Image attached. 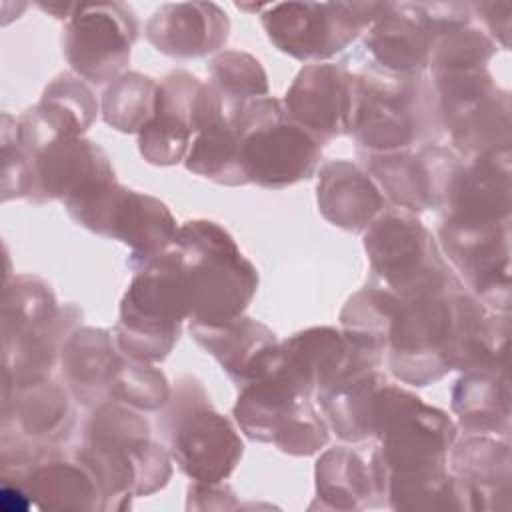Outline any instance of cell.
Masks as SVG:
<instances>
[{"label": "cell", "instance_id": "44dd1931", "mask_svg": "<svg viewBox=\"0 0 512 512\" xmlns=\"http://www.w3.org/2000/svg\"><path fill=\"white\" fill-rule=\"evenodd\" d=\"M356 74L344 62L306 64L284 94L286 116L322 146L348 134Z\"/></svg>", "mask_w": 512, "mask_h": 512}, {"label": "cell", "instance_id": "9a60e30c", "mask_svg": "<svg viewBox=\"0 0 512 512\" xmlns=\"http://www.w3.org/2000/svg\"><path fill=\"white\" fill-rule=\"evenodd\" d=\"M70 392L50 376L26 384H6L2 400V470L22 468L42 450L66 442L76 418Z\"/></svg>", "mask_w": 512, "mask_h": 512}, {"label": "cell", "instance_id": "30bf717a", "mask_svg": "<svg viewBox=\"0 0 512 512\" xmlns=\"http://www.w3.org/2000/svg\"><path fill=\"white\" fill-rule=\"evenodd\" d=\"M370 280L408 300L426 292L462 284L444 260L432 232L396 206H386L364 230Z\"/></svg>", "mask_w": 512, "mask_h": 512}, {"label": "cell", "instance_id": "5bb4252c", "mask_svg": "<svg viewBox=\"0 0 512 512\" xmlns=\"http://www.w3.org/2000/svg\"><path fill=\"white\" fill-rule=\"evenodd\" d=\"M464 10L466 2H382L362 34V68L392 76L426 74L438 28Z\"/></svg>", "mask_w": 512, "mask_h": 512}, {"label": "cell", "instance_id": "8992f818", "mask_svg": "<svg viewBox=\"0 0 512 512\" xmlns=\"http://www.w3.org/2000/svg\"><path fill=\"white\" fill-rule=\"evenodd\" d=\"M158 432L170 458L194 482H224L244 454L238 430L212 406L194 376L174 382L168 402L158 410Z\"/></svg>", "mask_w": 512, "mask_h": 512}, {"label": "cell", "instance_id": "7c38bea8", "mask_svg": "<svg viewBox=\"0 0 512 512\" xmlns=\"http://www.w3.org/2000/svg\"><path fill=\"white\" fill-rule=\"evenodd\" d=\"M444 132L452 150L472 160L510 144V92L500 88L488 68L430 72Z\"/></svg>", "mask_w": 512, "mask_h": 512}, {"label": "cell", "instance_id": "ffe728a7", "mask_svg": "<svg viewBox=\"0 0 512 512\" xmlns=\"http://www.w3.org/2000/svg\"><path fill=\"white\" fill-rule=\"evenodd\" d=\"M206 82L186 70H174L158 82L152 120L138 132V150L148 164L182 162L204 122Z\"/></svg>", "mask_w": 512, "mask_h": 512}, {"label": "cell", "instance_id": "e0dca14e", "mask_svg": "<svg viewBox=\"0 0 512 512\" xmlns=\"http://www.w3.org/2000/svg\"><path fill=\"white\" fill-rule=\"evenodd\" d=\"M138 30V18L130 4L80 2L64 24L62 52L82 80L114 82L126 72Z\"/></svg>", "mask_w": 512, "mask_h": 512}, {"label": "cell", "instance_id": "cb8c5ba5", "mask_svg": "<svg viewBox=\"0 0 512 512\" xmlns=\"http://www.w3.org/2000/svg\"><path fill=\"white\" fill-rule=\"evenodd\" d=\"M126 360L112 330L78 326L60 352L64 386L84 408L112 402L114 384Z\"/></svg>", "mask_w": 512, "mask_h": 512}, {"label": "cell", "instance_id": "4316f807", "mask_svg": "<svg viewBox=\"0 0 512 512\" xmlns=\"http://www.w3.org/2000/svg\"><path fill=\"white\" fill-rule=\"evenodd\" d=\"M188 332L198 346L216 358L238 390L268 368L280 344L266 324L244 314L220 324L188 322Z\"/></svg>", "mask_w": 512, "mask_h": 512}, {"label": "cell", "instance_id": "9c48e42d", "mask_svg": "<svg viewBox=\"0 0 512 512\" xmlns=\"http://www.w3.org/2000/svg\"><path fill=\"white\" fill-rule=\"evenodd\" d=\"M240 142V166L248 184L282 190L316 174L322 144L292 122L272 96L242 104L230 116Z\"/></svg>", "mask_w": 512, "mask_h": 512}, {"label": "cell", "instance_id": "7402d4cb", "mask_svg": "<svg viewBox=\"0 0 512 512\" xmlns=\"http://www.w3.org/2000/svg\"><path fill=\"white\" fill-rule=\"evenodd\" d=\"M16 480L38 510H104V496L90 470L60 446L42 450L22 468L2 470Z\"/></svg>", "mask_w": 512, "mask_h": 512}, {"label": "cell", "instance_id": "5b68a950", "mask_svg": "<svg viewBox=\"0 0 512 512\" xmlns=\"http://www.w3.org/2000/svg\"><path fill=\"white\" fill-rule=\"evenodd\" d=\"M80 318L82 312L74 304H58L42 278L20 274L8 280L2 294L4 382L26 384L48 378Z\"/></svg>", "mask_w": 512, "mask_h": 512}, {"label": "cell", "instance_id": "ac0fdd59", "mask_svg": "<svg viewBox=\"0 0 512 512\" xmlns=\"http://www.w3.org/2000/svg\"><path fill=\"white\" fill-rule=\"evenodd\" d=\"M366 174L392 206L418 214L444 210L464 160L446 146L428 144L396 152L358 150Z\"/></svg>", "mask_w": 512, "mask_h": 512}, {"label": "cell", "instance_id": "83f0119b", "mask_svg": "<svg viewBox=\"0 0 512 512\" xmlns=\"http://www.w3.org/2000/svg\"><path fill=\"white\" fill-rule=\"evenodd\" d=\"M316 202L332 226L354 234L364 232L388 206L366 170L348 160H330L318 168Z\"/></svg>", "mask_w": 512, "mask_h": 512}, {"label": "cell", "instance_id": "8d00e7d4", "mask_svg": "<svg viewBox=\"0 0 512 512\" xmlns=\"http://www.w3.org/2000/svg\"><path fill=\"white\" fill-rule=\"evenodd\" d=\"M472 12L484 22L486 34L490 36V40L502 50H508L512 4L510 2H474Z\"/></svg>", "mask_w": 512, "mask_h": 512}, {"label": "cell", "instance_id": "d4e9b609", "mask_svg": "<svg viewBox=\"0 0 512 512\" xmlns=\"http://www.w3.org/2000/svg\"><path fill=\"white\" fill-rule=\"evenodd\" d=\"M144 34L160 54L204 58L228 42L230 18L214 2H170L152 12Z\"/></svg>", "mask_w": 512, "mask_h": 512}, {"label": "cell", "instance_id": "6da1fadb", "mask_svg": "<svg viewBox=\"0 0 512 512\" xmlns=\"http://www.w3.org/2000/svg\"><path fill=\"white\" fill-rule=\"evenodd\" d=\"M508 314L488 310L464 284L398 300L386 336L394 378L428 386L452 370L506 362Z\"/></svg>", "mask_w": 512, "mask_h": 512}, {"label": "cell", "instance_id": "d590c367", "mask_svg": "<svg viewBox=\"0 0 512 512\" xmlns=\"http://www.w3.org/2000/svg\"><path fill=\"white\" fill-rule=\"evenodd\" d=\"M166 374L152 362H140L128 356L112 392V402L132 406L142 412H158L170 398Z\"/></svg>", "mask_w": 512, "mask_h": 512}, {"label": "cell", "instance_id": "8fae6325", "mask_svg": "<svg viewBox=\"0 0 512 512\" xmlns=\"http://www.w3.org/2000/svg\"><path fill=\"white\" fill-rule=\"evenodd\" d=\"M62 204L82 228L128 246L132 270L162 254L178 232L176 220L162 200L116 180L88 186Z\"/></svg>", "mask_w": 512, "mask_h": 512}, {"label": "cell", "instance_id": "3957f363", "mask_svg": "<svg viewBox=\"0 0 512 512\" xmlns=\"http://www.w3.org/2000/svg\"><path fill=\"white\" fill-rule=\"evenodd\" d=\"M176 252L188 322L220 324L244 314L258 290V270L226 228L212 220H188L170 244Z\"/></svg>", "mask_w": 512, "mask_h": 512}, {"label": "cell", "instance_id": "1f68e13d", "mask_svg": "<svg viewBox=\"0 0 512 512\" xmlns=\"http://www.w3.org/2000/svg\"><path fill=\"white\" fill-rule=\"evenodd\" d=\"M188 172L222 186L248 184L240 166V142L228 114L210 120L192 140L184 158Z\"/></svg>", "mask_w": 512, "mask_h": 512}, {"label": "cell", "instance_id": "4fadbf2b", "mask_svg": "<svg viewBox=\"0 0 512 512\" xmlns=\"http://www.w3.org/2000/svg\"><path fill=\"white\" fill-rule=\"evenodd\" d=\"M382 2H278L260 12L268 40L300 62L342 54L374 22Z\"/></svg>", "mask_w": 512, "mask_h": 512}, {"label": "cell", "instance_id": "f1b7e54d", "mask_svg": "<svg viewBox=\"0 0 512 512\" xmlns=\"http://www.w3.org/2000/svg\"><path fill=\"white\" fill-rule=\"evenodd\" d=\"M508 362H494L462 370L452 388V412L466 434L510 432Z\"/></svg>", "mask_w": 512, "mask_h": 512}, {"label": "cell", "instance_id": "836d02e7", "mask_svg": "<svg viewBox=\"0 0 512 512\" xmlns=\"http://www.w3.org/2000/svg\"><path fill=\"white\" fill-rule=\"evenodd\" d=\"M34 108L60 132L72 136H84L98 114V102L90 86L74 72L58 74L44 88V94Z\"/></svg>", "mask_w": 512, "mask_h": 512}, {"label": "cell", "instance_id": "d6986e66", "mask_svg": "<svg viewBox=\"0 0 512 512\" xmlns=\"http://www.w3.org/2000/svg\"><path fill=\"white\" fill-rule=\"evenodd\" d=\"M438 236L450 268L488 310H510V222L462 224L442 218Z\"/></svg>", "mask_w": 512, "mask_h": 512}, {"label": "cell", "instance_id": "ba28073f", "mask_svg": "<svg viewBox=\"0 0 512 512\" xmlns=\"http://www.w3.org/2000/svg\"><path fill=\"white\" fill-rule=\"evenodd\" d=\"M188 304L174 250L134 270L120 302L114 338L118 348L140 362H162L176 346Z\"/></svg>", "mask_w": 512, "mask_h": 512}, {"label": "cell", "instance_id": "277c9868", "mask_svg": "<svg viewBox=\"0 0 512 512\" xmlns=\"http://www.w3.org/2000/svg\"><path fill=\"white\" fill-rule=\"evenodd\" d=\"M348 134L362 152H396L438 144L444 134L428 74L392 76L372 68L354 72Z\"/></svg>", "mask_w": 512, "mask_h": 512}, {"label": "cell", "instance_id": "603a6c76", "mask_svg": "<svg viewBox=\"0 0 512 512\" xmlns=\"http://www.w3.org/2000/svg\"><path fill=\"white\" fill-rule=\"evenodd\" d=\"M510 144L464 160L442 218L462 224L510 222Z\"/></svg>", "mask_w": 512, "mask_h": 512}, {"label": "cell", "instance_id": "52a82bcc", "mask_svg": "<svg viewBox=\"0 0 512 512\" xmlns=\"http://www.w3.org/2000/svg\"><path fill=\"white\" fill-rule=\"evenodd\" d=\"M312 400L314 392L278 360L276 350L268 368L240 388L232 414L250 440L290 456H312L328 444V424Z\"/></svg>", "mask_w": 512, "mask_h": 512}, {"label": "cell", "instance_id": "4dcf8cb0", "mask_svg": "<svg viewBox=\"0 0 512 512\" xmlns=\"http://www.w3.org/2000/svg\"><path fill=\"white\" fill-rule=\"evenodd\" d=\"M386 374L378 368L348 374L316 394L326 424L344 442L374 438V408Z\"/></svg>", "mask_w": 512, "mask_h": 512}, {"label": "cell", "instance_id": "7a4b0ae2", "mask_svg": "<svg viewBox=\"0 0 512 512\" xmlns=\"http://www.w3.org/2000/svg\"><path fill=\"white\" fill-rule=\"evenodd\" d=\"M72 454L94 476L104 510H126L132 498L164 488L172 476L170 452L152 438L142 410L120 402L92 408Z\"/></svg>", "mask_w": 512, "mask_h": 512}, {"label": "cell", "instance_id": "484cf974", "mask_svg": "<svg viewBox=\"0 0 512 512\" xmlns=\"http://www.w3.org/2000/svg\"><path fill=\"white\" fill-rule=\"evenodd\" d=\"M448 470L456 478L464 510L508 508L510 444L508 438L468 434L448 452Z\"/></svg>", "mask_w": 512, "mask_h": 512}, {"label": "cell", "instance_id": "f546056e", "mask_svg": "<svg viewBox=\"0 0 512 512\" xmlns=\"http://www.w3.org/2000/svg\"><path fill=\"white\" fill-rule=\"evenodd\" d=\"M386 506L370 460L350 446H334L316 462V498L310 510H364Z\"/></svg>", "mask_w": 512, "mask_h": 512}, {"label": "cell", "instance_id": "2e32d148", "mask_svg": "<svg viewBox=\"0 0 512 512\" xmlns=\"http://www.w3.org/2000/svg\"><path fill=\"white\" fill-rule=\"evenodd\" d=\"M16 144L28 166L26 200L44 204L68 200L88 186L116 180L106 152L84 136H42L18 128L12 118Z\"/></svg>", "mask_w": 512, "mask_h": 512}, {"label": "cell", "instance_id": "d6a6232c", "mask_svg": "<svg viewBox=\"0 0 512 512\" xmlns=\"http://www.w3.org/2000/svg\"><path fill=\"white\" fill-rule=\"evenodd\" d=\"M158 82L140 72H124L102 94V118L122 134H138L154 116Z\"/></svg>", "mask_w": 512, "mask_h": 512}, {"label": "cell", "instance_id": "e575fe53", "mask_svg": "<svg viewBox=\"0 0 512 512\" xmlns=\"http://www.w3.org/2000/svg\"><path fill=\"white\" fill-rule=\"evenodd\" d=\"M208 84L220 96L226 114L230 116L242 104L270 96L268 76L258 58L240 50L218 52L208 62Z\"/></svg>", "mask_w": 512, "mask_h": 512}]
</instances>
